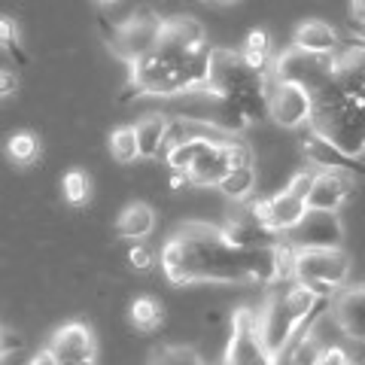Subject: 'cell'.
I'll list each match as a JSON object with an SVG mask.
<instances>
[{"label":"cell","instance_id":"12","mask_svg":"<svg viewBox=\"0 0 365 365\" xmlns=\"http://www.w3.org/2000/svg\"><path fill=\"white\" fill-rule=\"evenodd\" d=\"M353 189H356V177L353 174H344V170H317L314 186L307 192V207L338 213L350 201Z\"/></svg>","mask_w":365,"mask_h":365},{"label":"cell","instance_id":"27","mask_svg":"<svg viewBox=\"0 0 365 365\" xmlns=\"http://www.w3.org/2000/svg\"><path fill=\"white\" fill-rule=\"evenodd\" d=\"M241 58L253 67V71H262V73H271V52H259V49H250V46H241Z\"/></svg>","mask_w":365,"mask_h":365},{"label":"cell","instance_id":"6","mask_svg":"<svg viewBox=\"0 0 365 365\" xmlns=\"http://www.w3.org/2000/svg\"><path fill=\"white\" fill-rule=\"evenodd\" d=\"M259 332H262V341H265L274 362H280L283 350L289 347V341L302 332V317L292 311V304L287 302L283 289L274 292L271 299L259 307Z\"/></svg>","mask_w":365,"mask_h":365},{"label":"cell","instance_id":"16","mask_svg":"<svg viewBox=\"0 0 365 365\" xmlns=\"http://www.w3.org/2000/svg\"><path fill=\"white\" fill-rule=\"evenodd\" d=\"M158 222L155 210L146 201H131L125 204V210L116 220V235L125 237V241H143V237L153 235V228Z\"/></svg>","mask_w":365,"mask_h":365},{"label":"cell","instance_id":"10","mask_svg":"<svg viewBox=\"0 0 365 365\" xmlns=\"http://www.w3.org/2000/svg\"><path fill=\"white\" fill-rule=\"evenodd\" d=\"M295 247H341L344 244V225L332 210H311L302 216V222L287 235Z\"/></svg>","mask_w":365,"mask_h":365},{"label":"cell","instance_id":"18","mask_svg":"<svg viewBox=\"0 0 365 365\" xmlns=\"http://www.w3.org/2000/svg\"><path fill=\"white\" fill-rule=\"evenodd\" d=\"M256 186H259V174H256V162H250V165H241V168H232L228 174L220 180V189L222 195L228 201H235V204H244L256 195Z\"/></svg>","mask_w":365,"mask_h":365},{"label":"cell","instance_id":"1","mask_svg":"<svg viewBox=\"0 0 365 365\" xmlns=\"http://www.w3.org/2000/svg\"><path fill=\"white\" fill-rule=\"evenodd\" d=\"M162 271L174 287L192 283H253V247H235L222 225L182 222L168 235L158 253Z\"/></svg>","mask_w":365,"mask_h":365},{"label":"cell","instance_id":"34","mask_svg":"<svg viewBox=\"0 0 365 365\" xmlns=\"http://www.w3.org/2000/svg\"><path fill=\"white\" fill-rule=\"evenodd\" d=\"M91 4H98V6H113V4H119V0H91Z\"/></svg>","mask_w":365,"mask_h":365},{"label":"cell","instance_id":"20","mask_svg":"<svg viewBox=\"0 0 365 365\" xmlns=\"http://www.w3.org/2000/svg\"><path fill=\"white\" fill-rule=\"evenodd\" d=\"M6 155H9V162H16L21 168L34 165L40 158V140H37V134H34V131H16L6 140Z\"/></svg>","mask_w":365,"mask_h":365},{"label":"cell","instance_id":"2","mask_svg":"<svg viewBox=\"0 0 365 365\" xmlns=\"http://www.w3.org/2000/svg\"><path fill=\"white\" fill-rule=\"evenodd\" d=\"M314 110L307 128L332 140L338 150L362 158L365 155V98L353 95L341 83L329 79L326 86L311 91Z\"/></svg>","mask_w":365,"mask_h":365},{"label":"cell","instance_id":"23","mask_svg":"<svg viewBox=\"0 0 365 365\" xmlns=\"http://www.w3.org/2000/svg\"><path fill=\"white\" fill-rule=\"evenodd\" d=\"M0 49L9 55H19V61L25 64V52L19 49V28L9 16H0Z\"/></svg>","mask_w":365,"mask_h":365},{"label":"cell","instance_id":"11","mask_svg":"<svg viewBox=\"0 0 365 365\" xmlns=\"http://www.w3.org/2000/svg\"><path fill=\"white\" fill-rule=\"evenodd\" d=\"M49 347L58 356V365H91L98 359V338L86 323H67L52 335Z\"/></svg>","mask_w":365,"mask_h":365},{"label":"cell","instance_id":"9","mask_svg":"<svg viewBox=\"0 0 365 365\" xmlns=\"http://www.w3.org/2000/svg\"><path fill=\"white\" fill-rule=\"evenodd\" d=\"M302 155H304V165H311L314 170H344V174H353L356 180L365 177V165L356 155L338 150L332 140H326L314 128L302 134Z\"/></svg>","mask_w":365,"mask_h":365},{"label":"cell","instance_id":"19","mask_svg":"<svg viewBox=\"0 0 365 365\" xmlns=\"http://www.w3.org/2000/svg\"><path fill=\"white\" fill-rule=\"evenodd\" d=\"M128 319H131V326L137 329V332H155L165 319V304L158 299H153V295H140V299L131 302Z\"/></svg>","mask_w":365,"mask_h":365},{"label":"cell","instance_id":"4","mask_svg":"<svg viewBox=\"0 0 365 365\" xmlns=\"http://www.w3.org/2000/svg\"><path fill=\"white\" fill-rule=\"evenodd\" d=\"M314 95L292 79L268 76V119L283 131H299L311 122Z\"/></svg>","mask_w":365,"mask_h":365},{"label":"cell","instance_id":"22","mask_svg":"<svg viewBox=\"0 0 365 365\" xmlns=\"http://www.w3.org/2000/svg\"><path fill=\"white\" fill-rule=\"evenodd\" d=\"M61 192H64V201L73 204V207L86 204V201H88V192H91L88 174H86V170H79V168L67 170V174L61 177Z\"/></svg>","mask_w":365,"mask_h":365},{"label":"cell","instance_id":"13","mask_svg":"<svg viewBox=\"0 0 365 365\" xmlns=\"http://www.w3.org/2000/svg\"><path fill=\"white\" fill-rule=\"evenodd\" d=\"M332 317L338 319L341 335L365 344V283L362 287H344L335 295Z\"/></svg>","mask_w":365,"mask_h":365},{"label":"cell","instance_id":"21","mask_svg":"<svg viewBox=\"0 0 365 365\" xmlns=\"http://www.w3.org/2000/svg\"><path fill=\"white\" fill-rule=\"evenodd\" d=\"M110 155L116 158L119 165H134L140 158V146H137V134L134 125H122L110 134Z\"/></svg>","mask_w":365,"mask_h":365},{"label":"cell","instance_id":"26","mask_svg":"<svg viewBox=\"0 0 365 365\" xmlns=\"http://www.w3.org/2000/svg\"><path fill=\"white\" fill-rule=\"evenodd\" d=\"M350 353L341 344H323L317 353V365H350Z\"/></svg>","mask_w":365,"mask_h":365},{"label":"cell","instance_id":"35","mask_svg":"<svg viewBox=\"0 0 365 365\" xmlns=\"http://www.w3.org/2000/svg\"><path fill=\"white\" fill-rule=\"evenodd\" d=\"M220 6H232V4H237V0H216Z\"/></svg>","mask_w":365,"mask_h":365},{"label":"cell","instance_id":"30","mask_svg":"<svg viewBox=\"0 0 365 365\" xmlns=\"http://www.w3.org/2000/svg\"><path fill=\"white\" fill-rule=\"evenodd\" d=\"M28 362H31V365H58V356H55L52 347H40Z\"/></svg>","mask_w":365,"mask_h":365},{"label":"cell","instance_id":"24","mask_svg":"<svg viewBox=\"0 0 365 365\" xmlns=\"http://www.w3.org/2000/svg\"><path fill=\"white\" fill-rule=\"evenodd\" d=\"M128 265L134 271H153V265H155L153 247H146L143 241H131V247H128Z\"/></svg>","mask_w":365,"mask_h":365},{"label":"cell","instance_id":"14","mask_svg":"<svg viewBox=\"0 0 365 365\" xmlns=\"http://www.w3.org/2000/svg\"><path fill=\"white\" fill-rule=\"evenodd\" d=\"M307 213V201L302 195H295L283 186L280 192L268 195V228L277 235H289L295 225L302 222V216Z\"/></svg>","mask_w":365,"mask_h":365},{"label":"cell","instance_id":"7","mask_svg":"<svg viewBox=\"0 0 365 365\" xmlns=\"http://www.w3.org/2000/svg\"><path fill=\"white\" fill-rule=\"evenodd\" d=\"M162 16L158 13H134L131 19H125L119 28H110V49L122 61H134L140 55L153 52L158 46V34H162Z\"/></svg>","mask_w":365,"mask_h":365},{"label":"cell","instance_id":"5","mask_svg":"<svg viewBox=\"0 0 365 365\" xmlns=\"http://www.w3.org/2000/svg\"><path fill=\"white\" fill-rule=\"evenodd\" d=\"M222 362L228 365H271L274 362L259 332V311L244 304L232 314V338L225 344Z\"/></svg>","mask_w":365,"mask_h":365},{"label":"cell","instance_id":"8","mask_svg":"<svg viewBox=\"0 0 365 365\" xmlns=\"http://www.w3.org/2000/svg\"><path fill=\"white\" fill-rule=\"evenodd\" d=\"M271 76L292 79V83L314 91L332 79V64H329V55H314V52H304L299 46H292L289 52L271 58Z\"/></svg>","mask_w":365,"mask_h":365},{"label":"cell","instance_id":"3","mask_svg":"<svg viewBox=\"0 0 365 365\" xmlns=\"http://www.w3.org/2000/svg\"><path fill=\"white\" fill-rule=\"evenodd\" d=\"M353 259L344 247H299L295 250L292 280H302L319 299L332 302L347 287Z\"/></svg>","mask_w":365,"mask_h":365},{"label":"cell","instance_id":"15","mask_svg":"<svg viewBox=\"0 0 365 365\" xmlns=\"http://www.w3.org/2000/svg\"><path fill=\"white\" fill-rule=\"evenodd\" d=\"M292 46H299V49H304V52H314V55H332L341 46V34L332 25H326V21L307 19L295 28Z\"/></svg>","mask_w":365,"mask_h":365},{"label":"cell","instance_id":"33","mask_svg":"<svg viewBox=\"0 0 365 365\" xmlns=\"http://www.w3.org/2000/svg\"><path fill=\"white\" fill-rule=\"evenodd\" d=\"M16 344H19V341H16V338L9 341V335L4 332V329H0V359H4L6 353H9V347H16Z\"/></svg>","mask_w":365,"mask_h":365},{"label":"cell","instance_id":"28","mask_svg":"<svg viewBox=\"0 0 365 365\" xmlns=\"http://www.w3.org/2000/svg\"><path fill=\"white\" fill-rule=\"evenodd\" d=\"M244 46H250V49H259V52H271V37H268V31L253 28V31L247 34Z\"/></svg>","mask_w":365,"mask_h":365},{"label":"cell","instance_id":"32","mask_svg":"<svg viewBox=\"0 0 365 365\" xmlns=\"http://www.w3.org/2000/svg\"><path fill=\"white\" fill-rule=\"evenodd\" d=\"M350 13H353V21L365 25V0H350Z\"/></svg>","mask_w":365,"mask_h":365},{"label":"cell","instance_id":"17","mask_svg":"<svg viewBox=\"0 0 365 365\" xmlns=\"http://www.w3.org/2000/svg\"><path fill=\"white\" fill-rule=\"evenodd\" d=\"M168 125L170 119L165 113H146L134 122V134H137V146H140V158H155L158 153H165V140H168Z\"/></svg>","mask_w":365,"mask_h":365},{"label":"cell","instance_id":"29","mask_svg":"<svg viewBox=\"0 0 365 365\" xmlns=\"http://www.w3.org/2000/svg\"><path fill=\"white\" fill-rule=\"evenodd\" d=\"M192 186V177L186 174V170H170V180H168V189L170 192H182Z\"/></svg>","mask_w":365,"mask_h":365},{"label":"cell","instance_id":"25","mask_svg":"<svg viewBox=\"0 0 365 365\" xmlns=\"http://www.w3.org/2000/svg\"><path fill=\"white\" fill-rule=\"evenodd\" d=\"M155 359L158 362H201L195 347H162V350H155Z\"/></svg>","mask_w":365,"mask_h":365},{"label":"cell","instance_id":"31","mask_svg":"<svg viewBox=\"0 0 365 365\" xmlns=\"http://www.w3.org/2000/svg\"><path fill=\"white\" fill-rule=\"evenodd\" d=\"M16 86H19L16 73H6V71H0V98H4V95H13V91H16Z\"/></svg>","mask_w":365,"mask_h":365}]
</instances>
